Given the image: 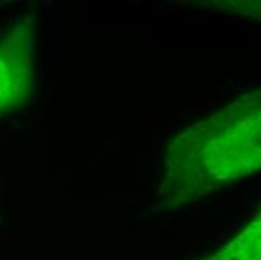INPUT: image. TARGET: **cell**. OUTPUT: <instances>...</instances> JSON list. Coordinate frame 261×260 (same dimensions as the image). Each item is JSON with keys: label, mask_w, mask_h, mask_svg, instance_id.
Returning <instances> with one entry per match:
<instances>
[{"label": "cell", "mask_w": 261, "mask_h": 260, "mask_svg": "<svg viewBox=\"0 0 261 260\" xmlns=\"http://www.w3.org/2000/svg\"><path fill=\"white\" fill-rule=\"evenodd\" d=\"M260 92H251L170 143L162 194L186 203L255 173L261 159Z\"/></svg>", "instance_id": "1"}, {"label": "cell", "mask_w": 261, "mask_h": 260, "mask_svg": "<svg viewBox=\"0 0 261 260\" xmlns=\"http://www.w3.org/2000/svg\"><path fill=\"white\" fill-rule=\"evenodd\" d=\"M261 224L260 215L233 241L225 244L209 260H260Z\"/></svg>", "instance_id": "3"}, {"label": "cell", "mask_w": 261, "mask_h": 260, "mask_svg": "<svg viewBox=\"0 0 261 260\" xmlns=\"http://www.w3.org/2000/svg\"><path fill=\"white\" fill-rule=\"evenodd\" d=\"M35 90V21L12 23L0 38V117L20 110Z\"/></svg>", "instance_id": "2"}]
</instances>
